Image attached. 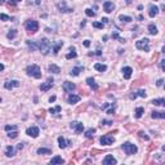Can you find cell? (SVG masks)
<instances>
[{
	"label": "cell",
	"instance_id": "obj_33",
	"mask_svg": "<svg viewBox=\"0 0 165 165\" xmlns=\"http://www.w3.org/2000/svg\"><path fill=\"white\" fill-rule=\"evenodd\" d=\"M63 45V41H58L56 45H54V49H53V52H54V54H58V52H60V49H61V46Z\"/></svg>",
	"mask_w": 165,
	"mask_h": 165
},
{
	"label": "cell",
	"instance_id": "obj_12",
	"mask_svg": "<svg viewBox=\"0 0 165 165\" xmlns=\"http://www.w3.org/2000/svg\"><path fill=\"white\" fill-rule=\"evenodd\" d=\"M103 10H104L106 13H111V12H114V10H115V5H114V3H111V1H104V3H103Z\"/></svg>",
	"mask_w": 165,
	"mask_h": 165
},
{
	"label": "cell",
	"instance_id": "obj_40",
	"mask_svg": "<svg viewBox=\"0 0 165 165\" xmlns=\"http://www.w3.org/2000/svg\"><path fill=\"white\" fill-rule=\"evenodd\" d=\"M75 57H76V52H75V50H71V53H68V54L66 56L67 60H71V58H75Z\"/></svg>",
	"mask_w": 165,
	"mask_h": 165
},
{
	"label": "cell",
	"instance_id": "obj_22",
	"mask_svg": "<svg viewBox=\"0 0 165 165\" xmlns=\"http://www.w3.org/2000/svg\"><path fill=\"white\" fill-rule=\"evenodd\" d=\"M48 70H49V72H53V74H60L61 72V68L57 64H49Z\"/></svg>",
	"mask_w": 165,
	"mask_h": 165
},
{
	"label": "cell",
	"instance_id": "obj_17",
	"mask_svg": "<svg viewBox=\"0 0 165 165\" xmlns=\"http://www.w3.org/2000/svg\"><path fill=\"white\" fill-rule=\"evenodd\" d=\"M5 155H7L8 157H13V156L16 155V148H14L13 146H8L7 150H5Z\"/></svg>",
	"mask_w": 165,
	"mask_h": 165
},
{
	"label": "cell",
	"instance_id": "obj_19",
	"mask_svg": "<svg viewBox=\"0 0 165 165\" xmlns=\"http://www.w3.org/2000/svg\"><path fill=\"white\" fill-rule=\"evenodd\" d=\"M86 84H88L93 90H97V89H98V85H97V82H96V80H94L93 78H88V79H86Z\"/></svg>",
	"mask_w": 165,
	"mask_h": 165
},
{
	"label": "cell",
	"instance_id": "obj_25",
	"mask_svg": "<svg viewBox=\"0 0 165 165\" xmlns=\"http://www.w3.org/2000/svg\"><path fill=\"white\" fill-rule=\"evenodd\" d=\"M134 114H135L134 116H135L137 119H141V117H142V115L144 114V108H143V107H137Z\"/></svg>",
	"mask_w": 165,
	"mask_h": 165
},
{
	"label": "cell",
	"instance_id": "obj_46",
	"mask_svg": "<svg viewBox=\"0 0 165 165\" xmlns=\"http://www.w3.org/2000/svg\"><path fill=\"white\" fill-rule=\"evenodd\" d=\"M129 97H130V99H135V98L138 97V94H137V92H133V93H132Z\"/></svg>",
	"mask_w": 165,
	"mask_h": 165
},
{
	"label": "cell",
	"instance_id": "obj_39",
	"mask_svg": "<svg viewBox=\"0 0 165 165\" xmlns=\"http://www.w3.org/2000/svg\"><path fill=\"white\" fill-rule=\"evenodd\" d=\"M85 14H86L88 17H94V16H96V13H94L92 9H89V8H88V9H85Z\"/></svg>",
	"mask_w": 165,
	"mask_h": 165
},
{
	"label": "cell",
	"instance_id": "obj_48",
	"mask_svg": "<svg viewBox=\"0 0 165 165\" xmlns=\"http://www.w3.org/2000/svg\"><path fill=\"white\" fill-rule=\"evenodd\" d=\"M112 121L111 120H102V125H111Z\"/></svg>",
	"mask_w": 165,
	"mask_h": 165
},
{
	"label": "cell",
	"instance_id": "obj_18",
	"mask_svg": "<svg viewBox=\"0 0 165 165\" xmlns=\"http://www.w3.org/2000/svg\"><path fill=\"white\" fill-rule=\"evenodd\" d=\"M151 117L152 119H165V112H163V111H154L151 114Z\"/></svg>",
	"mask_w": 165,
	"mask_h": 165
},
{
	"label": "cell",
	"instance_id": "obj_57",
	"mask_svg": "<svg viewBox=\"0 0 165 165\" xmlns=\"http://www.w3.org/2000/svg\"><path fill=\"white\" fill-rule=\"evenodd\" d=\"M0 4H4V0H0Z\"/></svg>",
	"mask_w": 165,
	"mask_h": 165
},
{
	"label": "cell",
	"instance_id": "obj_34",
	"mask_svg": "<svg viewBox=\"0 0 165 165\" xmlns=\"http://www.w3.org/2000/svg\"><path fill=\"white\" fill-rule=\"evenodd\" d=\"M119 20L120 21H123V22H132L133 21V18L132 17H129V16H119Z\"/></svg>",
	"mask_w": 165,
	"mask_h": 165
},
{
	"label": "cell",
	"instance_id": "obj_47",
	"mask_svg": "<svg viewBox=\"0 0 165 165\" xmlns=\"http://www.w3.org/2000/svg\"><path fill=\"white\" fill-rule=\"evenodd\" d=\"M163 84H164V80H163V79H159V80L156 81V85H157V86H163Z\"/></svg>",
	"mask_w": 165,
	"mask_h": 165
},
{
	"label": "cell",
	"instance_id": "obj_4",
	"mask_svg": "<svg viewBox=\"0 0 165 165\" xmlns=\"http://www.w3.org/2000/svg\"><path fill=\"white\" fill-rule=\"evenodd\" d=\"M123 150L126 155H134V154H137V151H138L137 146L130 143V142H125V143L123 144Z\"/></svg>",
	"mask_w": 165,
	"mask_h": 165
},
{
	"label": "cell",
	"instance_id": "obj_2",
	"mask_svg": "<svg viewBox=\"0 0 165 165\" xmlns=\"http://www.w3.org/2000/svg\"><path fill=\"white\" fill-rule=\"evenodd\" d=\"M26 72H27L28 76H32L35 79H40L41 78V70L38 64H30V66H27Z\"/></svg>",
	"mask_w": 165,
	"mask_h": 165
},
{
	"label": "cell",
	"instance_id": "obj_9",
	"mask_svg": "<svg viewBox=\"0 0 165 165\" xmlns=\"http://www.w3.org/2000/svg\"><path fill=\"white\" fill-rule=\"evenodd\" d=\"M70 126H71L72 129H75V133H76V134L81 133L82 130H84V125H82L81 123H79V121H72V123L70 124Z\"/></svg>",
	"mask_w": 165,
	"mask_h": 165
},
{
	"label": "cell",
	"instance_id": "obj_54",
	"mask_svg": "<svg viewBox=\"0 0 165 165\" xmlns=\"http://www.w3.org/2000/svg\"><path fill=\"white\" fill-rule=\"evenodd\" d=\"M107 22H108L107 18H102V23H107Z\"/></svg>",
	"mask_w": 165,
	"mask_h": 165
},
{
	"label": "cell",
	"instance_id": "obj_59",
	"mask_svg": "<svg viewBox=\"0 0 165 165\" xmlns=\"http://www.w3.org/2000/svg\"><path fill=\"white\" fill-rule=\"evenodd\" d=\"M155 1H157V0H155Z\"/></svg>",
	"mask_w": 165,
	"mask_h": 165
},
{
	"label": "cell",
	"instance_id": "obj_38",
	"mask_svg": "<svg viewBox=\"0 0 165 165\" xmlns=\"http://www.w3.org/2000/svg\"><path fill=\"white\" fill-rule=\"evenodd\" d=\"M4 129H5L7 132H10V130H17V126H16V125H5Z\"/></svg>",
	"mask_w": 165,
	"mask_h": 165
},
{
	"label": "cell",
	"instance_id": "obj_45",
	"mask_svg": "<svg viewBox=\"0 0 165 165\" xmlns=\"http://www.w3.org/2000/svg\"><path fill=\"white\" fill-rule=\"evenodd\" d=\"M138 134H139V137H141V138H144L146 141H148V135H146V134H144V132H139Z\"/></svg>",
	"mask_w": 165,
	"mask_h": 165
},
{
	"label": "cell",
	"instance_id": "obj_1",
	"mask_svg": "<svg viewBox=\"0 0 165 165\" xmlns=\"http://www.w3.org/2000/svg\"><path fill=\"white\" fill-rule=\"evenodd\" d=\"M38 49L40 50L43 54H48L50 52V49H52V44H50V41L48 40V39L43 38L40 41H38Z\"/></svg>",
	"mask_w": 165,
	"mask_h": 165
},
{
	"label": "cell",
	"instance_id": "obj_7",
	"mask_svg": "<svg viewBox=\"0 0 165 165\" xmlns=\"http://www.w3.org/2000/svg\"><path fill=\"white\" fill-rule=\"evenodd\" d=\"M39 128L38 126H30V128H27V130H26V134L27 135H30V137H32V138H38L39 137Z\"/></svg>",
	"mask_w": 165,
	"mask_h": 165
},
{
	"label": "cell",
	"instance_id": "obj_50",
	"mask_svg": "<svg viewBox=\"0 0 165 165\" xmlns=\"http://www.w3.org/2000/svg\"><path fill=\"white\" fill-rule=\"evenodd\" d=\"M21 0H9V3H10V5H14L16 3H20Z\"/></svg>",
	"mask_w": 165,
	"mask_h": 165
},
{
	"label": "cell",
	"instance_id": "obj_24",
	"mask_svg": "<svg viewBox=\"0 0 165 165\" xmlns=\"http://www.w3.org/2000/svg\"><path fill=\"white\" fill-rule=\"evenodd\" d=\"M58 9L61 10V12H72L74 9H71V8H66V3L64 1H62L58 4Z\"/></svg>",
	"mask_w": 165,
	"mask_h": 165
},
{
	"label": "cell",
	"instance_id": "obj_56",
	"mask_svg": "<svg viewBox=\"0 0 165 165\" xmlns=\"http://www.w3.org/2000/svg\"><path fill=\"white\" fill-rule=\"evenodd\" d=\"M125 3L126 4H132V0H125Z\"/></svg>",
	"mask_w": 165,
	"mask_h": 165
},
{
	"label": "cell",
	"instance_id": "obj_6",
	"mask_svg": "<svg viewBox=\"0 0 165 165\" xmlns=\"http://www.w3.org/2000/svg\"><path fill=\"white\" fill-rule=\"evenodd\" d=\"M99 142H101V144H103V146H111V144L115 142V138H114L112 135H110V134H106V135H102V137L99 138Z\"/></svg>",
	"mask_w": 165,
	"mask_h": 165
},
{
	"label": "cell",
	"instance_id": "obj_52",
	"mask_svg": "<svg viewBox=\"0 0 165 165\" xmlns=\"http://www.w3.org/2000/svg\"><path fill=\"white\" fill-rule=\"evenodd\" d=\"M54 101H56V96H52V97L49 98V102L52 103V102H54Z\"/></svg>",
	"mask_w": 165,
	"mask_h": 165
},
{
	"label": "cell",
	"instance_id": "obj_20",
	"mask_svg": "<svg viewBox=\"0 0 165 165\" xmlns=\"http://www.w3.org/2000/svg\"><path fill=\"white\" fill-rule=\"evenodd\" d=\"M68 144H71V142L66 141L63 137H58V146H60V148H66Z\"/></svg>",
	"mask_w": 165,
	"mask_h": 165
},
{
	"label": "cell",
	"instance_id": "obj_11",
	"mask_svg": "<svg viewBox=\"0 0 165 165\" xmlns=\"http://www.w3.org/2000/svg\"><path fill=\"white\" fill-rule=\"evenodd\" d=\"M75 88H76V85H75L74 82H71V81H64V82H63V90H64V92H67V93L74 92V90H75Z\"/></svg>",
	"mask_w": 165,
	"mask_h": 165
},
{
	"label": "cell",
	"instance_id": "obj_29",
	"mask_svg": "<svg viewBox=\"0 0 165 165\" xmlns=\"http://www.w3.org/2000/svg\"><path fill=\"white\" fill-rule=\"evenodd\" d=\"M148 32H150L151 35H156V34H157V27H156L154 23L148 25Z\"/></svg>",
	"mask_w": 165,
	"mask_h": 165
},
{
	"label": "cell",
	"instance_id": "obj_14",
	"mask_svg": "<svg viewBox=\"0 0 165 165\" xmlns=\"http://www.w3.org/2000/svg\"><path fill=\"white\" fill-rule=\"evenodd\" d=\"M132 74H133V70H132V67H124V68H123V76H124V79L129 80V79L132 78Z\"/></svg>",
	"mask_w": 165,
	"mask_h": 165
},
{
	"label": "cell",
	"instance_id": "obj_30",
	"mask_svg": "<svg viewBox=\"0 0 165 165\" xmlns=\"http://www.w3.org/2000/svg\"><path fill=\"white\" fill-rule=\"evenodd\" d=\"M94 133H96V129L94 128H90V129H88L85 132V137L86 138H93L94 137Z\"/></svg>",
	"mask_w": 165,
	"mask_h": 165
},
{
	"label": "cell",
	"instance_id": "obj_13",
	"mask_svg": "<svg viewBox=\"0 0 165 165\" xmlns=\"http://www.w3.org/2000/svg\"><path fill=\"white\" fill-rule=\"evenodd\" d=\"M157 13H159V8L156 5H150V8H148V16L151 18H154L155 16H157Z\"/></svg>",
	"mask_w": 165,
	"mask_h": 165
},
{
	"label": "cell",
	"instance_id": "obj_10",
	"mask_svg": "<svg viewBox=\"0 0 165 165\" xmlns=\"http://www.w3.org/2000/svg\"><path fill=\"white\" fill-rule=\"evenodd\" d=\"M115 164H117V160L112 155H106V157L103 159V165H115Z\"/></svg>",
	"mask_w": 165,
	"mask_h": 165
},
{
	"label": "cell",
	"instance_id": "obj_26",
	"mask_svg": "<svg viewBox=\"0 0 165 165\" xmlns=\"http://www.w3.org/2000/svg\"><path fill=\"white\" fill-rule=\"evenodd\" d=\"M50 164H64V160L62 159L61 156H54L50 160Z\"/></svg>",
	"mask_w": 165,
	"mask_h": 165
},
{
	"label": "cell",
	"instance_id": "obj_5",
	"mask_svg": "<svg viewBox=\"0 0 165 165\" xmlns=\"http://www.w3.org/2000/svg\"><path fill=\"white\" fill-rule=\"evenodd\" d=\"M135 46H137V49H139V50L148 52V50H150V40H148L147 38L141 39V40H138L135 43Z\"/></svg>",
	"mask_w": 165,
	"mask_h": 165
},
{
	"label": "cell",
	"instance_id": "obj_42",
	"mask_svg": "<svg viewBox=\"0 0 165 165\" xmlns=\"http://www.w3.org/2000/svg\"><path fill=\"white\" fill-rule=\"evenodd\" d=\"M93 27H96V28H103V23L102 22H93Z\"/></svg>",
	"mask_w": 165,
	"mask_h": 165
},
{
	"label": "cell",
	"instance_id": "obj_55",
	"mask_svg": "<svg viewBox=\"0 0 165 165\" xmlns=\"http://www.w3.org/2000/svg\"><path fill=\"white\" fill-rule=\"evenodd\" d=\"M4 70V64L3 63H0V71H3Z\"/></svg>",
	"mask_w": 165,
	"mask_h": 165
},
{
	"label": "cell",
	"instance_id": "obj_36",
	"mask_svg": "<svg viewBox=\"0 0 165 165\" xmlns=\"http://www.w3.org/2000/svg\"><path fill=\"white\" fill-rule=\"evenodd\" d=\"M50 114H56V112H61V106H56L54 108H49Z\"/></svg>",
	"mask_w": 165,
	"mask_h": 165
},
{
	"label": "cell",
	"instance_id": "obj_16",
	"mask_svg": "<svg viewBox=\"0 0 165 165\" xmlns=\"http://www.w3.org/2000/svg\"><path fill=\"white\" fill-rule=\"evenodd\" d=\"M52 86H53V81L52 80H48L46 82H43L40 85V90L41 92H48Z\"/></svg>",
	"mask_w": 165,
	"mask_h": 165
},
{
	"label": "cell",
	"instance_id": "obj_21",
	"mask_svg": "<svg viewBox=\"0 0 165 165\" xmlns=\"http://www.w3.org/2000/svg\"><path fill=\"white\" fill-rule=\"evenodd\" d=\"M27 46L31 52H35L38 49V41H31V40H27Z\"/></svg>",
	"mask_w": 165,
	"mask_h": 165
},
{
	"label": "cell",
	"instance_id": "obj_23",
	"mask_svg": "<svg viewBox=\"0 0 165 165\" xmlns=\"http://www.w3.org/2000/svg\"><path fill=\"white\" fill-rule=\"evenodd\" d=\"M38 155H50L52 154V150H49V148H44V147H40V148H38Z\"/></svg>",
	"mask_w": 165,
	"mask_h": 165
},
{
	"label": "cell",
	"instance_id": "obj_8",
	"mask_svg": "<svg viewBox=\"0 0 165 165\" xmlns=\"http://www.w3.org/2000/svg\"><path fill=\"white\" fill-rule=\"evenodd\" d=\"M20 85L21 84L18 80H8V81H5V84H4V88L8 89V90H10L13 88H18Z\"/></svg>",
	"mask_w": 165,
	"mask_h": 165
},
{
	"label": "cell",
	"instance_id": "obj_35",
	"mask_svg": "<svg viewBox=\"0 0 165 165\" xmlns=\"http://www.w3.org/2000/svg\"><path fill=\"white\" fill-rule=\"evenodd\" d=\"M8 137L9 138H17L18 137V132L17 130H10V132H8Z\"/></svg>",
	"mask_w": 165,
	"mask_h": 165
},
{
	"label": "cell",
	"instance_id": "obj_51",
	"mask_svg": "<svg viewBox=\"0 0 165 165\" xmlns=\"http://www.w3.org/2000/svg\"><path fill=\"white\" fill-rule=\"evenodd\" d=\"M164 60H161V61H160V67H161V70H164L165 67H164Z\"/></svg>",
	"mask_w": 165,
	"mask_h": 165
},
{
	"label": "cell",
	"instance_id": "obj_41",
	"mask_svg": "<svg viewBox=\"0 0 165 165\" xmlns=\"http://www.w3.org/2000/svg\"><path fill=\"white\" fill-rule=\"evenodd\" d=\"M137 94H138L139 97H142V98H146V96H147V94H146V90H143V89H139V90L137 92Z\"/></svg>",
	"mask_w": 165,
	"mask_h": 165
},
{
	"label": "cell",
	"instance_id": "obj_49",
	"mask_svg": "<svg viewBox=\"0 0 165 165\" xmlns=\"http://www.w3.org/2000/svg\"><path fill=\"white\" fill-rule=\"evenodd\" d=\"M84 46H90V40H84Z\"/></svg>",
	"mask_w": 165,
	"mask_h": 165
},
{
	"label": "cell",
	"instance_id": "obj_44",
	"mask_svg": "<svg viewBox=\"0 0 165 165\" xmlns=\"http://www.w3.org/2000/svg\"><path fill=\"white\" fill-rule=\"evenodd\" d=\"M111 38H112V39H116V40H119V38H120V36H119V32H117V31H115V32H112V35H111Z\"/></svg>",
	"mask_w": 165,
	"mask_h": 165
},
{
	"label": "cell",
	"instance_id": "obj_3",
	"mask_svg": "<svg viewBox=\"0 0 165 165\" xmlns=\"http://www.w3.org/2000/svg\"><path fill=\"white\" fill-rule=\"evenodd\" d=\"M25 28L31 32V34H35L38 30H39V23L38 21H34V20H27L25 22Z\"/></svg>",
	"mask_w": 165,
	"mask_h": 165
},
{
	"label": "cell",
	"instance_id": "obj_37",
	"mask_svg": "<svg viewBox=\"0 0 165 165\" xmlns=\"http://www.w3.org/2000/svg\"><path fill=\"white\" fill-rule=\"evenodd\" d=\"M106 114L107 115H114L115 114V106H111V108H106Z\"/></svg>",
	"mask_w": 165,
	"mask_h": 165
},
{
	"label": "cell",
	"instance_id": "obj_27",
	"mask_svg": "<svg viewBox=\"0 0 165 165\" xmlns=\"http://www.w3.org/2000/svg\"><path fill=\"white\" fill-rule=\"evenodd\" d=\"M94 68H96L97 71L104 72V71L107 70V66H106V64H103V63H96V64H94Z\"/></svg>",
	"mask_w": 165,
	"mask_h": 165
},
{
	"label": "cell",
	"instance_id": "obj_15",
	"mask_svg": "<svg viewBox=\"0 0 165 165\" xmlns=\"http://www.w3.org/2000/svg\"><path fill=\"white\" fill-rule=\"evenodd\" d=\"M79 101H80V96H78V94H70L68 98H67V102L70 103V104H75Z\"/></svg>",
	"mask_w": 165,
	"mask_h": 165
},
{
	"label": "cell",
	"instance_id": "obj_58",
	"mask_svg": "<svg viewBox=\"0 0 165 165\" xmlns=\"http://www.w3.org/2000/svg\"><path fill=\"white\" fill-rule=\"evenodd\" d=\"M0 102H1V98H0Z\"/></svg>",
	"mask_w": 165,
	"mask_h": 165
},
{
	"label": "cell",
	"instance_id": "obj_53",
	"mask_svg": "<svg viewBox=\"0 0 165 165\" xmlns=\"http://www.w3.org/2000/svg\"><path fill=\"white\" fill-rule=\"evenodd\" d=\"M22 148H23V144L18 143V146H17V150H22Z\"/></svg>",
	"mask_w": 165,
	"mask_h": 165
},
{
	"label": "cell",
	"instance_id": "obj_28",
	"mask_svg": "<svg viewBox=\"0 0 165 165\" xmlns=\"http://www.w3.org/2000/svg\"><path fill=\"white\" fill-rule=\"evenodd\" d=\"M82 70H84V67H81V66H79V67H75V68H72L70 74H71L72 76H78V75H79V74L81 72Z\"/></svg>",
	"mask_w": 165,
	"mask_h": 165
},
{
	"label": "cell",
	"instance_id": "obj_31",
	"mask_svg": "<svg viewBox=\"0 0 165 165\" xmlns=\"http://www.w3.org/2000/svg\"><path fill=\"white\" fill-rule=\"evenodd\" d=\"M152 104H155V106H164L165 104V99L164 98H159V99H154L152 101Z\"/></svg>",
	"mask_w": 165,
	"mask_h": 165
},
{
	"label": "cell",
	"instance_id": "obj_32",
	"mask_svg": "<svg viewBox=\"0 0 165 165\" xmlns=\"http://www.w3.org/2000/svg\"><path fill=\"white\" fill-rule=\"evenodd\" d=\"M17 36V30H10L8 34H7V38L9 39V40H12V39H14Z\"/></svg>",
	"mask_w": 165,
	"mask_h": 165
},
{
	"label": "cell",
	"instance_id": "obj_43",
	"mask_svg": "<svg viewBox=\"0 0 165 165\" xmlns=\"http://www.w3.org/2000/svg\"><path fill=\"white\" fill-rule=\"evenodd\" d=\"M0 20L1 21H10V17L7 16V14H4V13H1V14H0Z\"/></svg>",
	"mask_w": 165,
	"mask_h": 165
}]
</instances>
